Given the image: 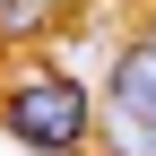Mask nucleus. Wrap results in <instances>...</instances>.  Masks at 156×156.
<instances>
[{
  "label": "nucleus",
  "instance_id": "obj_1",
  "mask_svg": "<svg viewBox=\"0 0 156 156\" xmlns=\"http://www.w3.org/2000/svg\"><path fill=\"white\" fill-rule=\"evenodd\" d=\"M0 130L26 156H87L95 147V95L61 61H35V69H17L0 87Z\"/></svg>",
  "mask_w": 156,
  "mask_h": 156
},
{
  "label": "nucleus",
  "instance_id": "obj_2",
  "mask_svg": "<svg viewBox=\"0 0 156 156\" xmlns=\"http://www.w3.org/2000/svg\"><path fill=\"white\" fill-rule=\"evenodd\" d=\"M95 139L113 156H156V44H122L95 95Z\"/></svg>",
  "mask_w": 156,
  "mask_h": 156
},
{
  "label": "nucleus",
  "instance_id": "obj_3",
  "mask_svg": "<svg viewBox=\"0 0 156 156\" xmlns=\"http://www.w3.org/2000/svg\"><path fill=\"white\" fill-rule=\"evenodd\" d=\"M52 17H61V0H0V35H9V44L17 35H44Z\"/></svg>",
  "mask_w": 156,
  "mask_h": 156
},
{
  "label": "nucleus",
  "instance_id": "obj_4",
  "mask_svg": "<svg viewBox=\"0 0 156 156\" xmlns=\"http://www.w3.org/2000/svg\"><path fill=\"white\" fill-rule=\"evenodd\" d=\"M61 9H69V0H61Z\"/></svg>",
  "mask_w": 156,
  "mask_h": 156
}]
</instances>
